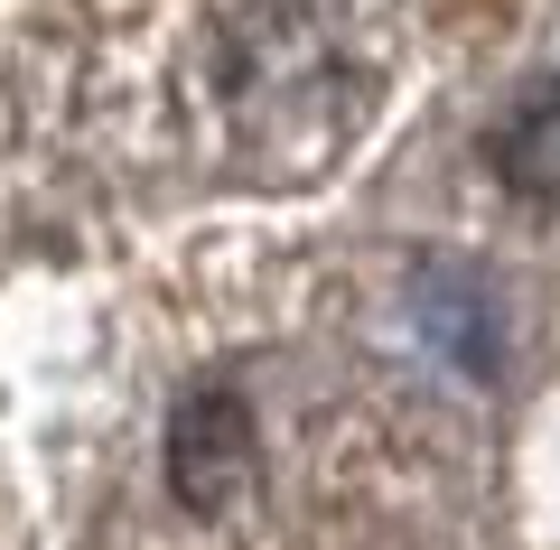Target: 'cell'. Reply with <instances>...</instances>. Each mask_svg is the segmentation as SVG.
Listing matches in <instances>:
<instances>
[{
  "instance_id": "cell-1",
  "label": "cell",
  "mask_w": 560,
  "mask_h": 550,
  "mask_svg": "<svg viewBox=\"0 0 560 550\" xmlns=\"http://www.w3.org/2000/svg\"><path fill=\"white\" fill-rule=\"evenodd\" d=\"M253 411H243V393H197L178 411V430H168V494H178L187 513H224L243 485H253Z\"/></svg>"
},
{
  "instance_id": "cell-2",
  "label": "cell",
  "mask_w": 560,
  "mask_h": 550,
  "mask_svg": "<svg viewBox=\"0 0 560 550\" xmlns=\"http://www.w3.org/2000/svg\"><path fill=\"white\" fill-rule=\"evenodd\" d=\"M495 168H504V187H514V197L560 206V75H541L533 94L504 113V131H495Z\"/></svg>"
}]
</instances>
